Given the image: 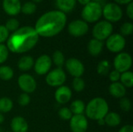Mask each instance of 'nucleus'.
<instances>
[{
  "instance_id": "obj_4",
  "label": "nucleus",
  "mask_w": 133,
  "mask_h": 132,
  "mask_svg": "<svg viewBox=\"0 0 133 132\" xmlns=\"http://www.w3.org/2000/svg\"><path fill=\"white\" fill-rule=\"evenodd\" d=\"M102 16V7L99 2H90L84 5L81 16L86 23H94L100 19Z\"/></svg>"
},
{
  "instance_id": "obj_29",
  "label": "nucleus",
  "mask_w": 133,
  "mask_h": 132,
  "mask_svg": "<svg viewBox=\"0 0 133 132\" xmlns=\"http://www.w3.org/2000/svg\"><path fill=\"white\" fill-rule=\"evenodd\" d=\"M37 9V5L32 2H26L21 6V11L26 15H31L35 12Z\"/></svg>"
},
{
  "instance_id": "obj_14",
  "label": "nucleus",
  "mask_w": 133,
  "mask_h": 132,
  "mask_svg": "<svg viewBox=\"0 0 133 132\" xmlns=\"http://www.w3.org/2000/svg\"><path fill=\"white\" fill-rule=\"evenodd\" d=\"M69 126L72 132H86L88 129V121L83 114L72 115L69 120Z\"/></svg>"
},
{
  "instance_id": "obj_36",
  "label": "nucleus",
  "mask_w": 133,
  "mask_h": 132,
  "mask_svg": "<svg viewBox=\"0 0 133 132\" xmlns=\"http://www.w3.org/2000/svg\"><path fill=\"white\" fill-rule=\"evenodd\" d=\"M30 103V96L29 94L23 93L18 97V103L21 107H26Z\"/></svg>"
},
{
  "instance_id": "obj_26",
  "label": "nucleus",
  "mask_w": 133,
  "mask_h": 132,
  "mask_svg": "<svg viewBox=\"0 0 133 132\" xmlns=\"http://www.w3.org/2000/svg\"><path fill=\"white\" fill-rule=\"evenodd\" d=\"M14 75L13 69L8 65L0 66V79L3 81H9Z\"/></svg>"
},
{
  "instance_id": "obj_47",
  "label": "nucleus",
  "mask_w": 133,
  "mask_h": 132,
  "mask_svg": "<svg viewBox=\"0 0 133 132\" xmlns=\"http://www.w3.org/2000/svg\"><path fill=\"white\" fill-rule=\"evenodd\" d=\"M4 132H12V131H4Z\"/></svg>"
},
{
  "instance_id": "obj_6",
  "label": "nucleus",
  "mask_w": 133,
  "mask_h": 132,
  "mask_svg": "<svg viewBox=\"0 0 133 132\" xmlns=\"http://www.w3.org/2000/svg\"><path fill=\"white\" fill-rule=\"evenodd\" d=\"M45 81L47 84L51 87H59L63 86L66 81V74L62 68H57L48 72Z\"/></svg>"
},
{
  "instance_id": "obj_44",
  "label": "nucleus",
  "mask_w": 133,
  "mask_h": 132,
  "mask_svg": "<svg viewBox=\"0 0 133 132\" xmlns=\"http://www.w3.org/2000/svg\"><path fill=\"white\" fill-rule=\"evenodd\" d=\"M4 121H5L4 115H3V114L0 113V124H2V123L4 122Z\"/></svg>"
},
{
  "instance_id": "obj_23",
  "label": "nucleus",
  "mask_w": 133,
  "mask_h": 132,
  "mask_svg": "<svg viewBox=\"0 0 133 132\" xmlns=\"http://www.w3.org/2000/svg\"><path fill=\"white\" fill-rule=\"evenodd\" d=\"M86 105L84 102L81 100H76L73 102H72L70 105V110L73 115H79V114H83L85 112Z\"/></svg>"
},
{
  "instance_id": "obj_15",
  "label": "nucleus",
  "mask_w": 133,
  "mask_h": 132,
  "mask_svg": "<svg viewBox=\"0 0 133 132\" xmlns=\"http://www.w3.org/2000/svg\"><path fill=\"white\" fill-rule=\"evenodd\" d=\"M72 93L71 89L67 86H61L58 87L55 93V99L59 104H65L71 100Z\"/></svg>"
},
{
  "instance_id": "obj_3",
  "label": "nucleus",
  "mask_w": 133,
  "mask_h": 132,
  "mask_svg": "<svg viewBox=\"0 0 133 132\" xmlns=\"http://www.w3.org/2000/svg\"><path fill=\"white\" fill-rule=\"evenodd\" d=\"M109 111L108 102L101 97H95L90 100L85 108L87 117L92 120L97 121L100 119L104 118Z\"/></svg>"
},
{
  "instance_id": "obj_7",
  "label": "nucleus",
  "mask_w": 133,
  "mask_h": 132,
  "mask_svg": "<svg viewBox=\"0 0 133 132\" xmlns=\"http://www.w3.org/2000/svg\"><path fill=\"white\" fill-rule=\"evenodd\" d=\"M102 14L108 22H118L122 18V10L121 7L115 3L110 2L105 5L102 9Z\"/></svg>"
},
{
  "instance_id": "obj_30",
  "label": "nucleus",
  "mask_w": 133,
  "mask_h": 132,
  "mask_svg": "<svg viewBox=\"0 0 133 132\" xmlns=\"http://www.w3.org/2000/svg\"><path fill=\"white\" fill-rule=\"evenodd\" d=\"M85 82L81 77L74 78L72 81V88L76 92H82L85 89Z\"/></svg>"
},
{
  "instance_id": "obj_1",
  "label": "nucleus",
  "mask_w": 133,
  "mask_h": 132,
  "mask_svg": "<svg viewBox=\"0 0 133 132\" xmlns=\"http://www.w3.org/2000/svg\"><path fill=\"white\" fill-rule=\"evenodd\" d=\"M39 40V36L34 27L25 26L19 28L9 36L6 47L9 51L23 54L34 48Z\"/></svg>"
},
{
  "instance_id": "obj_5",
  "label": "nucleus",
  "mask_w": 133,
  "mask_h": 132,
  "mask_svg": "<svg viewBox=\"0 0 133 132\" xmlns=\"http://www.w3.org/2000/svg\"><path fill=\"white\" fill-rule=\"evenodd\" d=\"M112 24L107 20H102L94 25L92 30V34L94 39L103 41L107 40L112 34Z\"/></svg>"
},
{
  "instance_id": "obj_45",
  "label": "nucleus",
  "mask_w": 133,
  "mask_h": 132,
  "mask_svg": "<svg viewBox=\"0 0 133 132\" xmlns=\"http://www.w3.org/2000/svg\"><path fill=\"white\" fill-rule=\"evenodd\" d=\"M43 0H33V2H41Z\"/></svg>"
},
{
  "instance_id": "obj_8",
  "label": "nucleus",
  "mask_w": 133,
  "mask_h": 132,
  "mask_svg": "<svg viewBox=\"0 0 133 132\" xmlns=\"http://www.w3.org/2000/svg\"><path fill=\"white\" fill-rule=\"evenodd\" d=\"M132 65V56L126 52L118 53L114 59L115 69L118 71L120 73L129 71Z\"/></svg>"
},
{
  "instance_id": "obj_18",
  "label": "nucleus",
  "mask_w": 133,
  "mask_h": 132,
  "mask_svg": "<svg viewBox=\"0 0 133 132\" xmlns=\"http://www.w3.org/2000/svg\"><path fill=\"white\" fill-rule=\"evenodd\" d=\"M108 90L113 97L118 99L124 97L126 94V88L120 82H111V84L109 86Z\"/></svg>"
},
{
  "instance_id": "obj_35",
  "label": "nucleus",
  "mask_w": 133,
  "mask_h": 132,
  "mask_svg": "<svg viewBox=\"0 0 133 132\" xmlns=\"http://www.w3.org/2000/svg\"><path fill=\"white\" fill-rule=\"evenodd\" d=\"M9 57V50L6 45L0 44V64L6 61Z\"/></svg>"
},
{
  "instance_id": "obj_41",
  "label": "nucleus",
  "mask_w": 133,
  "mask_h": 132,
  "mask_svg": "<svg viewBox=\"0 0 133 132\" xmlns=\"http://www.w3.org/2000/svg\"><path fill=\"white\" fill-rule=\"evenodd\" d=\"M116 3L118 4H121V5H125V4H129L130 2H132V0H114Z\"/></svg>"
},
{
  "instance_id": "obj_28",
  "label": "nucleus",
  "mask_w": 133,
  "mask_h": 132,
  "mask_svg": "<svg viewBox=\"0 0 133 132\" xmlns=\"http://www.w3.org/2000/svg\"><path fill=\"white\" fill-rule=\"evenodd\" d=\"M51 61H53V63L58 67V68H61L65 65V56L63 54V53L61 51H55L53 54H52V58Z\"/></svg>"
},
{
  "instance_id": "obj_9",
  "label": "nucleus",
  "mask_w": 133,
  "mask_h": 132,
  "mask_svg": "<svg viewBox=\"0 0 133 132\" xmlns=\"http://www.w3.org/2000/svg\"><path fill=\"white\" fill-rule=\"evenodd\" d=\"M125 39L119 33L111 34L106 40V47L112 53H120L125 47Z\"/></svg>"
},
{
  "instance_id": "obj_2",
  "label": "nucleus",
  "mask_w": 133,
  "mask_h": 132,
  "mask_svg": "<svg viewBox=\"0 0 133 132\" xmlns=\"http://www.w3.org/2000/svg\"><path fill=\"white\" fill-rule=\"evenodd\" d=\"M66 21L65 13L59 10L49 11L37 19L34 30L39 37H52L65 28Z\"/></svg>"
},
{
  "instance_id": "obj_34",
  "label": "nucleus",
  "mask_w": 133,
  "mask_h": 132,
  "mask_svg": "<svg viewBox=\"0 0 133 132\" xmlns=\"http://www.w3.org/2000/svg\"><path fill=\"white\" fill-rule=\"evenodd\" d=\"M119 107L123 111L128 112L132 108V103L129 98L122 97V98H121V100L119 101Z\"/></svg>"
},
{
  "instance_id": "obj_13",
  "label": "nucleus",
  "mask_w": 133,
  "mask_h": 132,
  "mask_svg": "<svg viewBox=\"0 0 133 132\" xmlns=\"http://www.w3.org/2000/svg\"><path fill=\"white\" fill-rule=\"evenodd\" d=\"M89 30L87 23L82 19H76L72 21L68 26V31L70 35L75 37H79L87 34Z\"/></svg>"
},
{
  "instance_id": "obj_25",
  "label": "nucleus",
  "mask_w": 133,
  "mask_h": 132,
  "mask_svg": "<svg viewBox=\"0 0 133 132\" xmlns=\"http://www.w3.org/2000/svg\"><path fill=\"white\" fill-rule=\"evenodd\" d=\"M13 107V102L9 97L0 98V113L5 114L9 111Z\"/></svg>"
},
{
  "instance_id": "obj_46",
  "label": "nucleus",
  "mask_w": 133,
  "mask_h": 132,
  "mask_svg": "<svg viewBox=\"0 0 133 132\" xmlns=\"http://www.w3.org/2000/svg\"><path fill=\"white\" fill-rule=\"evenodd\" d=\"M100 1H101V0H93V2H99Z\"/></svg>"
},
{
  "instance_id": "obj_43",
  "label": "nucleus",
  "mask_w": 133,
  "mask_h": 132,
  "mask_svg": "<svg viewBox=\"0 0 133 132\" xmlns=\"http://www.w3.org/2000/svg\"><path fill=\"white\" fill-rule=\"evenodd\" d=\"M97 124H98L99 125H101V126H104V125H105L104 119L103 118V119H100V120H98V121H97Z\"/></svg>"
},
{
  "instance_id": "obj_12",
  "label": "nucleus",
  "mask_w": 133,
  "mask_h": 132,
  "mask_svg": "<svg viewBox=\"0 0 133 132\" xmlns=\"http://www.w3.org/2000/svg\"><path fill=\"white\" fill-rule=\"evenodd\" d=\"M65 65L67 72L74 78L81 77L85 72V67L83 62L75 58H69L65 62Z\"/></svg>"
},
{
  "instance_id": "obj_24",
  "label": "nucleus",
  "mask_w": 133,
  "mask_h": 132,
  "mask_svg": "<svg viewBox=\"0 0 133 132\" xmlns=\"http://www.w3.org/2000/svg\"><path fill=\"white\" fill-rule=\"evenodd\" d=\"M120 81L125 88H132L133 86V73L130 71L121 73Z\"/></svg>"
},
{
  "instance_id": "obj_39",
  "label": "nucleus",
  "mask_w": 133,
  "mask_h": 132,
  "mask_svg": "<svg viewBox=\"0 0 133 132\" xmlns=\"http://www.w3.org/2000/svg\"><path fill=\"white\" fill-rule=\"evenodd\" d=\"M126 13H127V16H129V18L130 19H133V2H130L128 4V6H127V9H126Z\"/></svg>"
},
{
  "instance_id": "obj_17",
  "label": "nucleus",
  "mask_w": 133,
  "mask_h": 132,
  "mask_svg": "<svg viewBox=\"0 0 133 132\" xmlns=\"http://www.w3.org/2000/svg\"><path fill=\"white\" fill-rule=\"evenodd\" d=\"M10 128L12 132H27L29 125L24 117L16 116L12 119L10 122Z\"/></svg>"
},
{
  "instance_id": "obj_42",
  "label": "nucleus",
  "mask_w": 133,
  "mask_h": 132,
  "mask_svg": "<svg viewBox=\"0 0 133 132\" xmlns=\"http://www.w3.org/2000/svg\"><path fill=\"white\" fill-rule=\"evenodd\" d=\"M79 2V4L83 5H86L87 4H88L89 2H91V0H77Z\"/></svg>"
},
{
  "instance_id": "obj_20",
  "label": "nucleus",
  "mask_w": 133,
  "mask_h": 132,
  "mask_svg": "<svg viewBox=\"0 0 133 132\" xmlns=\"http://www.w3.org/2000/svg\"><path fill=\"white\" fill-rule=\"evenodd\" d=\"M34 65V58L30 55H25L19 58L17 63V67L20 71L26 72L30 70Z\"/></svg>"
},
{
  "instance_id": "obj_22",
  "label": "nucleus",
  "mask_w": 133,
  "mask_h": 132,
  "mask_svg": "<svg viewBox=\"0 0 133 132\" xmlns=\"http://www.w3.org/2000/svg\"><path fill=\"white\" fill-rule=\"evenodd\" d=\"M57 7L60 9L59 11L65 13L71 12L76 3V0H55Z\"/></svg>"
},
{
  "instance_id": "obj_32",
  "label": "nucleus",
  "mask_w": 133,
  "mask_h": 132,
  "mask_svg": "<svg viewBox=\"0 0 133 132\" xmlns=\"http://www.w3.org/2000/svg\"><path fill=\"white\" fill-rule=\"evenodd\" d=\"M133 32V24L130 22L124 23L120 27V34L122 36H129Z\"/></svg>"
},
{
  "instance_id": "obj_37",
  "label": "nucleus",
  "mask_w": 133,
  "mask_h": 132,
  "mask_svg": "<svg viewBox=\"0 0 133 132\" xmlns=\"http://www.w3.org/2000/svg\"><path fill=\"white\" fill-rule=\"evenodd\" d=\"M9 36V32L7 30L5 26L0 25V44L6 41Z\"/></svg>"
},
{
  "instance_id": "obj_38",
  "label": "nucleus",
  "mask_w": 133,
  "mask_h": 132,
  "mask_svg": "<svg viewBox=\"0 0 133 132\" xmlns=\"http://www.w3.org/2000/svg\"><path fill=\"white\" fill-rule=\"evenodd\" d=\"M109 75V79L112 82H119L120 81V77H121V73L117 71V70H112L109 72L108 74Z\"/></svg>"
},
{
  "instance_id": "obj_11",
  "label": "nucleus",
  "mask_w": 133,
  "mask_h": 132,
  "mask_svg": "<svg viewBox=\"0 0 133 132\" xmlns=\"http://www.w3.org/2000/svg\"><path fill=\"white\" fill-rule=\"evenodd\" d=\"M52 65L51 58L48 54H42L34 61V68L39 75H44L48 73Z\"/></svg>"
},
{
  "instance_id": "obj_21",
  "label": "nucleus",
  "mask_w": 133,
  "mask_h": 132,
  "mask_svg": "<svg viewBox=\"0 0 133 132\" xmlns=\"http://www.w3.org/2000/svg\"><path fill=\"white\" fill-rule=\"evenodd\" d=\"M105 125H108L111 128L118 127L122 121L121 116L115 112H108L104 117Z\"/></svg>"
},
{
  "instance_id": "obj_16",
  "label": "nucleus",
  "mask_w": 133,
  "mask_h": 132,
  "mask_svg": "<svg viewBox=\"0 0 133 132\" xmlns=\"http://www.w3.org/2000/svg\"><path fill=\"white\" fill-rule=\"evenodd\" d=\"M4 11L9 16H16L21 11V2L19 0H3Z\"/></svg>"
},
{
  "instance_id": "obj_27",
  "label": "nucleus",
  "mask_w": 133,
  "mask_h": 132,
  "mask_svg": "<svg viewBox=\"0 0 133 132\" xmlns=\"http://www.w3.org/2000/svg\"><path fill=\"white\" fill-rule=\"evenodd\" d=\"M97 72L99 75L105 76L109 74L111 72V65L108 60L101 61L97 66Z\"/></svg>"
},
{
  "instance_id": "obj_33",
  "label": "nucleus",
  "mask_w": 133,
  "mask_h": 132,
  "mask_svg": "<svg viewBox=\"0 0 133 132\" xmlns=\"http://www.w3.org/2000/svg\"><path fill=\"white\" fill-rule=\"evenodd\" d=\"M72 115L73 114H72V112L69 107H62L58 110V116L63 121H69L72 118Z\"/></svg>"
},
{
  "instance_id": "obj_10",
  "label": "nucleus",
  "mask_w": 133,
  "mask_h": 132,
  "mask_svg": "<svg viewBox=\"0 0 133 132\" xmlns=\"http://www.w3.org/2000/svg\"><path fill=\"white\" fill-rule=\"evenodd\" d=\"M19 89L25 93H32L37 89V82L35 79L30 74H22L17 79Z\"/></svg>"
},
{
  "instance_id": "obj_40",
  "label": "nucleus",
  "mask_w": 133,
  "mask_h": 132,
  "mask_svg": "<svg viewBox=\"0 0 133 132\" xmlns=\"http://www.w3.org/2000/svg\"><path fill=\"white\" fill-rule=\"evenodd\" d=\"M118 132H133V126L131 124H127L121 128Z\"/></svg>"
},
{
  "instance_id": "obj_31",
  "label": "nucleus",
  "mask_w": 133,
  "mask_h": 132,
  "mask_svg": "<svg viewBox=\"0 0 133 132\" xmlns=\"http://www.w3.org/2000/svg\"><path fill=\"white\" fill-rule=\"evenodd\" d=\"M5 26L9 32H14L19 28V23L16 19L11 18L6 21Z\"/></svg>"
},
{
  "instance_id": "obj_19",
  "label": "nucleus",
  "mask_w": 133,
  "mask_h": 132,
  "mask_svg": "<svg viewBox=\"0 0 133 132\" xmlns=\"http://www.w3.org/2000/svg\"><path fill=\"white\" fill-rule=\"evenodd\" d=\"M103 47H104L103 41L98 40L94 38L90 40L87 45V50L89 54L94 57L99 55L102 52Z\"/></svg>"
}]
</instances>
